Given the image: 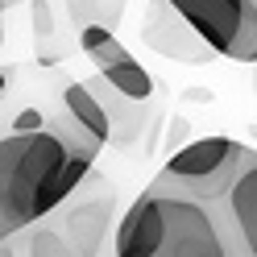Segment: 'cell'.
<instances>
[{
	"instance_id": "8",
	"label": "cell",
	"mask_w": 257,
	"mask_h": 257,
	"mask_svg": "<svg viewBox=\"0 0 257 257\" xmlns=\"http://www.w3.org/2000/svg\"><path fill=\"white\" fill-rule=\"evenodd\" d=\"M62 116H67L71 124H79L87 137H95L100 146L112 141V116H108L104 100L87 83H67L62 87Z\"/></svg>"
},
{
	"instance_id": "2",
	"label": "cell",
	"mask_w": 257,
	"mask_h": 257,
	"mask_svg": "<svg viewBox=\"0 0 257 257\" xmlns=\"http://www.w3.org/2000/svg\"><path fill=\"white\" fill-rule=\"evenodd\" d=\"M112 257H249L216 203L146 187L112 232Z\"/></svg>"
},
{
	"instance_id": "1",
	"label": "cell",
	"mask_w": 257,
	"mask_h": 257,
	"mask_svg": "<svg viewBox=\"0 0 257 257\" xmlns=\"http://www.w3.org/2000/svg\"><path fill=\"white\" fill-rule=\"evenodd\" d=\"M100 150V141L67 116L0 137V220L9 236L67 203L75 187L91 174Z\"/></svg>"
},
{
	"instance_id": "3",
	"label": "cell",
	"mask_w": 257,
	"mask_h": 257,
	"mask_svg": "<svg viewBox=\"0 0 257 257\" xmlns=\"http://www.w3.org/2000/svg\"><path fill=\"white\" fill-rule=\"evenodd\" d=\"M253 158H257L253 146H240L232 137H199L191 146H183L179 154H170L150 187L174 191V195H187L199 203H220L224 191L249 166H257Z\"/></svg>"
},
{
	"instance_id": "6",
	"label": "cell",
	"mask_w": 257,
	"mask_h": 257,
	"mask_svg": "<svg viewBox=\"0 0 257 257\" xmlns=\"http://www.w3.org/2000/svg\"><path fill=\"white\" fill-rule=\"evenodd\" d=\"M141 38H146L154 50H162L170 58H183V62H207V58H212V50H207V46L191 34L179 17H174V9L166 5V0H150Z\"/></svg>"
},
{
	"instance_id": "12",
	"label": "cell",
	"mask_w": 257,
	"mask_h": 257,
	"mask_svg": "<svg viewBox=\"0 0 257 257\" xmlns=\"http://www.w3.org/2000/svg\"><path fill=\"white\" fill-rule=\"evenodd\" d=\"M9 79H13V71H5V67H0V95L9 91Z\"/></svg>"
},
{
	"instance_id": "10",
	"label": "cell",
	"mask_w": 257,
	"mask_h": 257,
	"mask_svg": "<svg viewBox=\"0 0 257 257\" xmlns=\"http://www.w3.org/2000/svg\"><path fill=\"white\" fill-rule=\"evenodd\" d=\"M79 50L95 62V71H108L120 58H128V50L116 38V29H104V25H79Z\"/></svg>"
},
{
	"instance_id": "11",
	"label": "cell",
	"mask_w": 257,
	"mask_h": 257,
	"mask_svg": "<svg viewBox=\"0 0 257 257\" xmlns=\"http://www.w3.org/2000/svg\"><path fill=\"white\" fill-rule=\"evenodd\" d=\"M29 257H75V249L62 240L58 228H34L29 232Z\"/></svg>"
},
{
	"instance_id": "4",
	"label": "cell",
	"mask_w": 257,
	"mask_h": 257,
	"mask_svg": "<svg viewBox=\"0 0 257 257\" xmlns=\"http://www.w3.org/2000/svg\"><path fill=\"white\" fill-rule=\"evenodd\" d=\"M191 34L228 62L257 58V0H166Z\"/></svg>"
},
{
	"instance_id": "15",
	"label": "cell",
	"mask_w": 257,
	"mask_h": 257,
	"mask_svg": "<svg viewBox=\"0 0 257 257\" xmlns=\"http://www.w3.org/2000/svg\"><path fill=\"white\" fill-rule=\"evenodd\" d=\"M0 240H9V228H5V220H0Z\"/></svg>"
},
{
	"instance_id": "13",
	"label": "cell",
	"mask_w": 257,
	"mask_h": 257,
	"mask_svg": "<svg viewBox=\"0 0 257 257\" xmlns=\"http://www.w3.org/2000/svg\"><path fill=\"white\" fill-rule=\"evenodd\" d=\"M0 257H17V253H13V245H9V240H0Z\"/></svg>"
},
{
	"instance_id": "9",
	"label": "cell",
	"mask_w": 257,
	"mask_h": 257,
	"mask_svg": "<svg viewBox=\"0 0 257 257\" xmlns=\"http://www.w3.org/2000/svg\"><path fill=\"white\" fill-rule=\"evenodd\" d=\"M100 79H104L112 91H120L128 104H146V100H154V75L141 67L133 54H128V58H120L116 67L100 71Z\"/></svg>"
},
{
	"instance_id": "5",
	"label": "cell",
	"mask_w": 257,
	"mask_h": 257,
	"mask_svg": "<svg viewBox=\"0 0 257 257\" xmlns=\"http://www.w3.org/2000/svg\"><path fill=\"white\" fill-rule=\"evenodd\" d=\"M95 191H87L83 183L75 187V195L67 199L58 232L62 240L75 249V257H104V240H108V224H112V183L91 179Z\"/></svg>"
},
{
	"instance_id": "7",
	"label": "cell",
	"mask_w": 257,
	"mask_h": 257,
	"mask_svg": "<svg viewBox=\"0 0 257 257\" xmlns=\"http://www.w3.org/2000/svg\"><path fill=\"white\" fill-rule=\"evenodd\" d=\"M228 232L236 236V245L249 257H257V166H249L240 179L224 191V199L216 203Z\"/></svg>"
},
{
	"instance_id": "14",
	"label": "cell",
	"mask_w": 257,
	"mask_h": 257,
	"mask_svg": "<svg viewBox=\"0 0 257 257\" xmlns=\"http://www.w3.org/2000/svg\"><path fill=\"white\" fill-rule=\"evenodd\" d=\"M13 9V0H0V17H5V13Z\"/></svg>"
}]
</instances>
